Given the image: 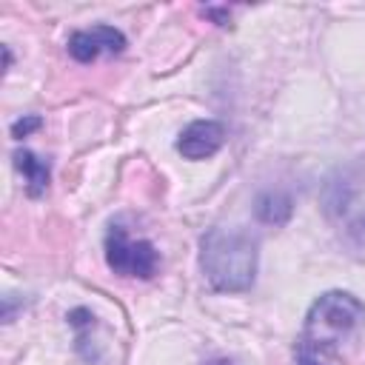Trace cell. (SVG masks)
<instances>
[{
  "label": "cell",
  "instance_id": "1",
  "mask_svg": "<svg viewBox=\"0 0 365 365\" xmlns=\"http://www.w3.org/2000/svg\"><path fill=\"white\" fill-rule=\"evenodd\" d=\"M259 242L251 231L214 225L200 237V268L214 291L242 294L257 279Z\"/></svg>",
  "mask_w": 365,
  "mask_h": 365
},
{
  "label": "cell",
  "instance_id": "2",
  "mask_svg": "<svg viewBox=\"0 0 365 365\" xmlns=\"http://www.w3.org/2000/svg\"><path fill=\"white\" fill-rule=\"evenodd\" d=\"M365 319V302L348 291H325L305 314L302 351L319 354L342 342Z\"/></svg>",
  "mask_w": 365,
  "mask_h": 365
},
{
  "label": "cell",
  "instance_id": "3",
  "mask_svg": "<svg viewBox=\"0 0 365 365\" xmlns=\"http://www.w3.org/2000/svg\"><path fill=\"white\" fill-rule=\"evenodd\" d=\"M106 262L120 277L148 279L157 274L160 254L148 240H131L123 225H111L106 234Z\"/></svg>",
  "mask_w": 365,
  "mask_h": 365
},
{
  "label": "cell",
  "instance_id": "4",
  "mask_svg": "<svg viewBox=\"0 0 365 365\" xmlns=\"http://www.w3.org/2000/svg\"><path fill=\"white\" fill-rule=\"evenodd\" d=\"M125 48V34L114 26H94V29H80L68 37V54L77 63H94L103 51L106 54H120Z\"/></svg>",
  "mask_w": 365,
  "mask_h": 365
},
{
  "label": "cell",
  "instance_id": "5",
  "mask_svg": "<svg viewBox=\"0 0 365 365\" xmlns=\"http://www.w3.org/2000/svg\"><path fill=\"white\" fill-rule=\"evenodd\" d=\"M225 143V125L217 120H194L177 137V151L185 160H205L217 154Z\"/></svg>",
  "mask_w": 365,
  "mask_h": 365
},
{
  "label": "cell",
  "instance_id": "6",
  "mask_svg": "<svg viewBox=\"0 0 365 365\" xmlns=\"http://www.w3.org/2000/svg\"><path fill=\"white\" fill-rule=\"evenodd\" d=\"M11 160H14V168L26 177V194H29V197H40V194H46L48 180H51V168H48V163L40 160V157H37L34 151H29V148H17V151L11 154Z\"/></svg>",
  "mask_w": 365,
  "mask_h": 365
},
{
  "label": "cell",
  "instance_id": "7",
  "mask_svg": "<svg viewBox=\"0 0 365 365\" xmlns=\"http://www.w3.org/2000/svg\"><path fill=\"white\" fill-rule=\"evenodd\" d=\"M257 217L268 225H282L291 220V211H294V200L285 194V191H262L257 197V205H254Z\"/></svg>",
  "mask_w": 365,
  "mask_h": 365
},
{
  "label": "cell",
  "instance_id": "8",
  "mask_svg": "<svg viewBox=\"0 0 365 365\" xmlns=\"http://www.w3.org/2000/svg\"><path fill=\"white\" fill-rule=\"evenodd\" d=\"M40 125H43V120H40L37 114H29V117L11 123V137H14V140H23V137H29L31 131H37Z\"/></svg>",
  "mask_w": 365,
  "mask_h": 365
},
{
  "label": "cell",
  "instance_id": "9",
  "mask_svg": "<svg viewBox=\"0 0 365 365\" xmlns=\"http://www.w3.org/2000/svg\"><path fill=\"white\" fill-rule=\"evenodd\" d=\"M205 14L217 17V26H225V20H228V9H205Z\"/></svg>",
  "mask_w": 365,
  "mask_h": 365
},
{
  "label": "cell",
  "instance_id": "10",
  "mask_svg": "<svg viewBox=\"0 0 365 365\" xmlns=\"http://www.w3.org/2000/svg\"><path fill=\"white\" fill-rule=\"evenodd\" d=\"M299 365H328V362H322L317 354H305V351H302V356H299Z\"/></svg>",
  "mask_w": 365,
  "mask_h": 365
},
{
  "label": "cell",
  "instance_id": "11",
  "mask_svg": "<svg viewBox=\"0 0 365 365\" xmlns=\"http://www.w3.org/2000/svg\"><path fill=\"white\" fill-rule=\"evenodd\" d=\"M9 68H11V48L3 46V71H9Z\"/></svg>",
  "mask_w": 365,
  "mask_h": 365
}]
</instances>
